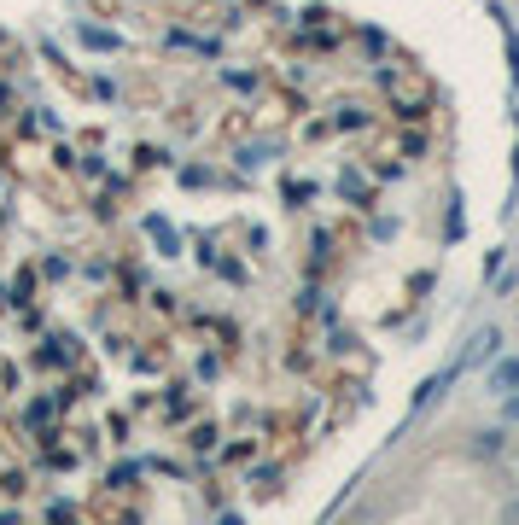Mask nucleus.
<instances>
[{
	"mask_svg": "<svg viewBox=\"0 0 519 525\" xmlns=\"http://www.w3.org/2000/svg\"><path fill=\"white\" fill-rule=\"evenodd\" d=\"M496 345H502V333H496V327H485V333L473 339V350H467V362H490V356H496Z\"/></svg>",
	"mask_w": 519,
	"mask_h": 525,
	"instance_id": "nucleus-1",
	"label": "nucleus"
},
{
	"mask_svg": "<svg viewBox=\"0 0 519 525\" xmlns=\"http://www.w3.org/2000/svg\"><path fill=\"white\" fill-rule=\"evenodd\" d=\"M490 391H519V362H496L490 368Z\"/></svg>",
	"mask_w": 519,
	"mask_h": 525,
	"instance_id": "nucleus-2",
	"label": "nucleus"
},
{
	"mask_svg": "<svg viewBox=\"0 0 519 525\" xmlns=\"http://www.w3.org/2000/svg\"><path fill=\"white\" fill-rule=\"evenodd\" d=\"M473 455H502V432H479V438H473Z\"/></svg>",
	"mask_w": 519,
	"mask_h": 525,
	"instance_id": "nucleus-3",
	"label": "nucleus"
}]
</instances>
